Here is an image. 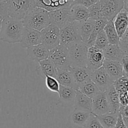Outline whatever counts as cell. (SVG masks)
I'll return each mask as SVG.
<instances>
[{"label":"cell","instance_id":"1","mask_svg":"<svg viewBox=\"0 0 128 128\" xmlns=\"http://www.w3.org/2000/svg\"><path fill=\"white\" fill-rule=\"evenodd\" d=\"M22 20L7 16L1 20L0 40L8 43L20 42L24 30Z\"/></svg>","mask_w":128,"mask_h":128},{"label":"cell","instance_id":"2","mask_svg":"<svg viewBox=\"0 0 128 128\" xmlns=\"http://www.w3.org/2000/svg\"><path fill=\"white\" fill-rule=\"evenodd\" d=\"M22 22L24 27L41 31L50 24L48 11L36 7L22 20Z\"/></svg>","mask_w":128,"mask_h":128},{"label":"cell","instance_id":"3","mask_svg":"<svg viewBox=\"0 0 128 128\" xmlns=\"http://www.w3.org/2000/svg\"><path fill=\"white\" fill-rule=\"evenodd\" d=\"M8 16L22 20L30 12L36 8L34 0H8Z\"/></svg>","mask_w":128,"mask_h":128},{"label":"cell","instance_id":"4","mask_svg":"<svg viewBox=\"0 0 128 128\" xmlns=\"http://www.w3.org/2000/svg\"><path fill=\"white\" fill-rule=\"evenodd\" d=\"M70 67L86 66L88 47L82 41L74 42L67 47Z\"/></svg>","mask_w":128,"mask_h":128},{"label":"cell","instance_id":"5","mask_svg":"<svg viewBox=\"0 0 128 128\" xmlns=\"http://www.w3.org/2000/svg\"><path fill=\"white\" fill-rule=\"evenodd\" d=\"M78 21H71L60 29V44L67 48L74 42L81 41Z\"/></svg>","mask_w":128,"mask_h":128},{"label":"cell","instance_id":"6","mask_svg":"<svg viewBox=\"0 0 128 128\" xmlns=\"http://www.w3.org/2000/svg\"><path fill=\"white\" fill-rule=\"evenodd\" d=\"M49 60L53 63L57 70H69L70 68L67 48L59 44L50 51Z\"/></svg>","mask_w":128,"mask_h":128},{"label":"cell","instance_id":"7","mask_svg":"<svg viewBox=\"0 0 128 128\" xmlns=\"http://www.w3.org/2000/svg\"><path fill=\"white\" fill-rule=\"evenodd\" d=\"M102 17L108 21L112 20L123 9V0H100Z\"/></svg>","mask_w":128,"mask_h":128},{"label":"cell","instance_id":"8","mask_svg":"<svg viewBox=\"0 0 128 128\" xmlns=\"http://www.w3.org/2000/svg\"><path fill=\"white\" fill-rule=\"evenodd\" d=\"M40 32L42 43L49 50H52L60 44V30L57 26L50 24Z\"/></svg>","mask_w":128,"mask_h":128},{"label":"cell","instance_id":"9","mask_svg":"<svg viewBox=\"0 0 128 128\" xmlns=\"http://www.w3.org/2000/svg\"><path fill=\"white\" fill-rule=\"evenodd\" d=\"M50 24L61 29L71 22L70 8H60L48 12Z\"/></svg>","mask_w":128,"mask_h":128},{"label":"cell","instance_id":"10","mask_svg":"<svg viewBox=\"0 0 128 128\" xmlns=\"http://www.w3.org/2000/svg\"><path fill=\"white\" fill-rule=\"evenodd\" d=\"M105 58L102 50L92 46L88 48V56L86 67L94 71L102 67Z\"/></svg>","mask_w":128,"mask_h":128},{"label":"cell","instance_id":"11","mask_svg":"<svg viewBox=\"0 0 128 128\" xmlns=\"http://www.w3.org/2000/svg\"><path fill=\"white\" fill-rule=\"evenodd\" d=\"M91 81L97 86L101 92H105L114 82L102 66L92 71Z\"/></svg>","mask_w":128,"mask_h":128},{"label":"cell","instance_id":"12","mask_svg":"<svg viewBox=\"0 0 128 128\" xmlns=\"http://www.w3.org/2000/svg\"><path fill=\"white\" fill-rule=\"evenodd\" d=\"M69 70L72 75L77 90L81 85L91 80L92 71L86 66L70 67Z\"/></svg>","mask_w":128,"mask_h":128},{"label":"cell","instance_id":"13","mask_svg":"<svg viewBox=\"0 0 128 128\" xmlns=\"http://www.w3.org/2000/svg\"><path fill=\"white\" fill-rule=\"evenodd\" d=\"M20 43L23 48H28L42 43L41 32L34 29L24 27Z\"/></svg>","mask_w":128,"mask_h":128},{"label":"cell","instance_id":"14","mask_svg":"<svg viewBox=\"0 0 128 128\" xmlns=\"http://www.w3.org/2000/svg\"><path fill=\"white\" fill-rule=\"evenodd\" d=\"M110 112L106 93L100 91L92 99V114L95 116H99Z\"/></svg>","mask_w":128,"mask_h":128},{"label":"cell","instance_id":"15","mask_svg":"<svg viewBox=\"0 0 128 128\" xmlns=\"http://www.w3.org/2000/svg\"><path fill=\"white\" fill-rule=\"evenodd\" d=\"M102 67L112 81H115L122 76L126 75L124 73L121 62L105 59ZM128 76V75H126Z\"/></svg>","mask_w":128,"mask_h":128},{"label":"cell","instance_id":"16","mask_svg":"<svg viewBox=\"0 0 128 128\" xmlns=\"http://www.w3.org/2000/svg\"><path fill=\"white\" fill-rule=\"evenodd\" d=\"M37 8L44 9L47 11L60 8H70L74 0H34Z\"/></svg>","mask_w":128,"mask_h":128},{"label":"cell","instance_id":"17","mask_svg":"<svg viewBox=\"0 0 128 128\" xmlns=\"http://www.w3.org/2000/svg\"><path fill=\"white\" fill-rule=\"evenodd\" d=\"M26 53L30 60L40 62L49 58L50 51L42 43L26 48Z\"/></svg>","mask_w":128,"mask_h":128},{"label":"cell","instance_id":"18","mask_svg":"<svg viewBox=\"0 0 128 128\" xmlns=\"http://www.w3.org/2000/svg\"><path fill=\"white\" fill-rule=\"evenodd\" d=\"M113 85L118 94L120 105L123 106H128V76L124 75L114 81Z\"/></svg>","mask_w":128,"mask_h":128},{"label":"cell","instance_id":"19","mask_svg":"<svg viewBox=\"0 0 128 128\" xmlns=\"http://www.w3.org/2000/svg\"><path fill=\"white\" fill-rule=\"evenodd\" d=\"M115 30L121 38L128 30V11L122 9L112 20Z\"/></svg>","mask_w":128,"mask_h":128},{"label":"cell","instance_id":"20","mask_svg":"<svg viewBox=\"0 0 128 128\" xmlns=\"http://www.w3.org/2000/svg\"><path fill=\"white\" fill-rule=\"evenodd\" d=\"M73 104L76 110L92 114V99L83 94L79 90H76Z\"/></svg>","mask_w":128,"mask_h":128},{"label":"cell","instance_id":"21","mask_svg":"<svg viewBox=\"0 0 128 128\" xmlns=\"http://www.w3.org/2000/svg\"><path fill=\"white\" fill-rule=\"evenodd\" d=\"M38 63L39 65H38L36 69L38 75L44 78L46 76L56 77L58 70L53 63L48 58L40 61Z\"/></svg>","mask_w":128,"mask_h":128},{"label":"cell","instance_id":"22","mask_svg":"<svg viewBox=\"0 0 128 128\" xmlns=\"http://www.w3.org/2000/svg\"><path fill=\"white\" fill-rule=\"evenodd\" d=\"M76 90L70 87L60 85L59 89V97L60 102L63 106H70L74 104Z\"/></svg>","mask_w":128,"mask_h":128},{"label":"cell","instance_id":"23","mask_svg":"<svg viewBox=\"0 0 128 128\" xmlns=\"http://www.w3.org/2000/svg\"><path fill=\"white\" fill-rule=\"evenodd\" d=\"M102 52L104 58L106 60L120 61V62H121L125 55H128V54H125L122 51L118 45L110 44L102 50Z\"/></svg>","mask_w":128,"mask_h":128},{"label":"cell","instance_id":"24","mask_svg":"<svg viewBox=\"0 0 128 128\" xmlns=\"http://www.w3.org/2000/svg\"><path fill=\"white\" fill-rule=\"evenodd\" d=\"M70 18L71 21H86L89 19L88 8L80 4H72L70 7Z\"/></svg>","mask_w":128,"mask_h":128},{"label":"cell","instance_id":"25","mask_svg":"<svg viewBox=\"0 0 128 128\" xmlns=\"http://www.w3.org/2000/svg\"><path fill=\"white\" fill-rule=\"evenodd\" d=\"M110 111L111 112L118 113L119 109L120 107V102L119 100L118 94L116 92L114 85H111L106 91H105Z\"/></svg>","mask_w":128,"mask_h":128},{"label":"cell","instance_id":"26","mask_svg":"<svg viewBox=\"0 0 128 128\" xmlns=\"http://www.w3.org/2000/svg\"><path fill=\"white\" fill-rule=\"evenodd\" d=\"M55 78L56 79L60 85L72 88L75 90H77L72 75L69 70H58Z\"/></svg>","mask_w":128,"mask_h":128},{"label":"cell","instance_id":"27","mask_svg":"<svg viewBox=\"0 0 128 128\" xmlns=\"http://www.w3.org/2000/svg\"><path fill=\"white\" fill-rule=\"evenodd\" d=\"M95 21L88 19L82 22H79V30L81 41L86 44L94 26Z\"/></svg>","mask_w":128,"mask_h":128},{"label":"cell","instance_id":"28","mask_svg":"<svg viewBox=\"0 0 128 128\" xmlns=\"http://www.w3.org/2000/svg\"><path fill=\"white\" fill-rule=\"evenodd\" d=\"M91 113L74 109L71 115V121L72 125L78 128H83L88 120Z\"/></svg>","mask_w":128,"mask_h":128},{"label":"cell","instance_id":"29","mask_svg":"<svg viewBox=\"0 0 128 128\" xmlns=\"http://www.w3.org/2000/svg\"><path fill=\"white\" fill-rule=\"evenodd\" d=\"M103 31H104L105 34H106L110 44L118 45L120 38L118 35L116 30H115L112 20L108 21V22L104 28Z\"/></svg>","mask_w":128,"mask_h":128},{"label":"cell","instance_id":"30","mask_svg":"<svg viewBox=\"0 0 128 128\" xmlns=\"http://www.w3.org/2000/svg\"><path fill=\"white\" fill-rule=\"evenodd\" d=\"M118 114L110 112L104 114L96 116V117L104 128H114L117 122Z\"/></svg>","mask_w":128,"mask_h":128},{"label":"cell","instance_id":"31","mask_svg":"<svg viewBox=\"0 0 128 128\" xmlns=\"http://www.w3.org/2000/svg\"><path fill=\"white\" fill-rule=\"evenodd\" d=\"M108 21L106 20L104 18H102L100 20L95 21L93 30H92V32H91V35H90V38H89L86 44L88 48L94 46V44L95 40H96L98 34L100 31L103 30L104 28L105 25L106 24Z\"/></svg>","mask_w":128,"mask_h":128},{"label":"cell","instance_id":"32","mask_svg":"<svg viewBox=\"0 0 128 128\" xmlns=\"http://www.w3.org/2000/svg\"><path fill=\"white\" fill-rule=\"evenodd\" d=\"M78 90L91 99L95 97L100 92L97 86L91 80L81 85Z\"/></svg>","mask_w":128,"mask_h":128},{"label":"cell","instance_id":"33","mask_svg":"<svg viewBox=\"0 0 128 128\" xmlns=\"http://www.w3.org/2000/svg\"><path fill=\"white\" fill-rule=\"evenodd\" d=\"M88 10L89 19L90 20L96 21L103 18L101 13L100 4L99 1L88 8Z\"/></svg>","mask_w":128,"mask_h":128},{"label":"cell","instance_id":"34","mask_svg":"<svg viewBox=\"0 0 128 128\" xmlns=\"http://www.w3.org/2000/svg\"><path fill=\"white\" fill-rule=\"evenodd\" d=\"M108 44V40L106 37V34H105L104 31L102 30L98 34L96 40H95L94 44V46L102 51Z\"/></svg>","mask_w":128,"mask_h":128},{"label":"cell","instance_id":"35","mask_svg":"<svg viewBox=\"0 0 128 128\" xmlns=\"http://www.w3.org/2000/svg\"><path fill=\"white\" fill-rule=\"evenodd\" d=\"M45 84L48 90L54 92H59L60 89V84L58 82L55 78L51 76H45Z\"/></svg>","mask_w":128,"mask_h":128},{"label":"cell","instance_id":"36","mask_svg":"<svg viewBox=\"0 0 128 128\" xmlns=\"http://www.w3.org/2000/svg\"><path fill=\"white\" fill-rule=\"evenodd\" d=\"M82 128H104L96 116L91 114L88 120Z\"/></svg>","mask_w":128,"mask_h":128},{"label":"cell","instance_id":"37","mask_svg":"<svg viewBox=\"0 0 128 128\" xmlns=\"http://www.w3.org/2000/svg\"><path fill=\"white\" fill-rule=\"evenodd\" d=\"M128 30L125 32L123 36L120 38L118 46L125 54H128Z\"/></svg>","mask_w":128,"mask_h":128},{"label":"cell","instance_id":"38","mask_svg":"<svg viewBox=\"0 0 128 128\" xmlns=\"http://www.w3.org/2000/svg\"><path fill=\"white\" fill-rule=\"evenodd\" d=\"M118 113L121 115L124 123L125 125H126V126L128 127V106H121V105H120V109H119Z\"/></svg>","mask_w":128,"mask_h":128},{"label":"cell","instance_id":"39","mask_svg":"<svg viewBox=\"0 0 128 128\" xmlns=\"http://www.w3.org/2000/svg\"><path fill=\"white\" fill-rule=\"evenodd\" d=\"M100 0H74L72 4H80L86 8H89Z\"/></svg>","mask_w":128,"mask_h":128},{"label":"cell","instance_id":"40","mask_svg":"<svg viewBox=\"0 0 128 128\" xmlns=\"http://www.w3.org/2000/svg\"><path fill=\"white\" fill-rule=\"evenodd\" d=\"M7 16H8L7 2L0 1V17L3 19Z\"/></svg>","mask_w":128,"mask_h":128},{"label":"cell","instance_id":"41","mask_svg":"<svg viewBox=\"0 0 128 128\" xmlns=\"http://www.w3.org/2000/svg\"><path fill=\"white\" fill-rule=\"evenodd\" d=\"M121 63L122 64V68L124 73L128 75V55H125L122 59L121 61Z\"/></svg>","mask_w":128,"mask_h":128},{"label":"cell","instance_id":"42","mask_svg":"<svg viewBox=\"0 0 128 128\" xmlns=\"http://www.w3.org/2000/svg\"><path fill=\"white\" fill-rule=\"evenodd\" d=\"M114 128H128L127 126L124 123L122 118H121V115L120 114H118V118L117 122H116V126H114Z\"/></svg>","mask_w":128,"mask_h":128},{"label":"cell","instance_id":"43","mask_svg":"<svg viewBox=\"0 0 128 128\" xmlns=\"http://www.w3.org/2000/svg\"><path fill=\"white\" fill-rule=\"evenodd\" d=\"M123 9L126 11H128V0H123Z\"/></svg>","mask_w":128,"mask_h":128},{"label":"cell","instance_id":"44","mask_svg":"<svg viewBox=\"0 0 128 128\" xmlns=\"http://www.w3.org/2000/svg\"><path fill=\"white\" fill-rule=\"evenodd\" d=\"M0 1H4V2H7L8 0H0Z\"/></svg>","mask_w":128,"mask_h":128},{"label":"cell","instance_id":"45","mask_svg":"<svg viewBox=\"0 0 128 128\" xmlns=\"http://www.w3.org/2000/svg\"><path fill=\"white\" fill-rule=\"evenodd\" d=\"M1 20H0V30H1Z\"/></svg>","mask_w":128,"mask_h":128},{"label":"cell","instance_id":"46","mask_svg":"<svg viewBox=\"0 0 128 128\" xmlns=\"http://www.w3.org/2000/svg\"><path fill=\"white\" fill-rule=\"evenodd\" d=\"M2 20V18H1V17H0V20Z\"/></svg>","mask_w":128,"mask_h":128}]
</instances>
